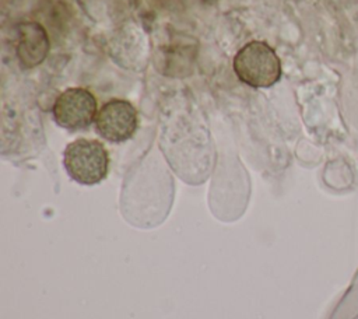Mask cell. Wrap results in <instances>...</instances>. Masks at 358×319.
I'll return each instance as SVG.
<instances>
[{"instance_id":"5","label":"cell","mask_w":358,"mask_h":319,"mask_svg":"<svg viewBox=\"0 0 358 319\" xmlns=\"http://www.w3.org/2000/svg\"><path fill=\"white\" fill-rule=\"evenodd\" d=\"M48 53V36L38 24H24L20 32L18 56L21 63L32 67L43 60Z\"/></svg>"},{"instance_id":"1","label":"cell","mask_w":358,"mask_h":319,"mask_svg":"<svg viewBox=\"0 0 358 319\" xmlns=\"http://www.w3.org/2000/svg\"><path fill=\"white\" fill-rule=\"evenodd\" d=\"M63 166L78 185L94 186L108 176L109 153L102 141L80 137L66 146Z\"/></svg>"},{"instance_id":"2","label":"cell","mask_w":358,"mask_h":319,"mask_svg":"<svg viewBox=\"0 0 358 319\" xmlns=\"http://www.w3.org/2000/svg\"><path fill=\"white\" fill-rule=\"evenodd\" d=\"M236 77L252 88H268L281 78V62L275 50L264 41L243 45L232 63Z\"/></svg>"},{"instance_id":"4","label":"cell","mask_w":358,"mask_h":319,"mask_svg":"<svg viewBox=\"0 0 358 319\" xmlns=\"http://www.w3.org/2000/svg\"><path fill=\"white\" fill-rule=\"evenodd\" d=\"M94 126L102 140L112 144L124 143L137 132V109L127 99H109L98 109Z\"/></svg>"},{"instance_id":"3","label":"cell","mask_w":358,"mask_h":319,"mask_svg":"<svg viewBox=\"0 0 358 319\" xmlns=\"http://www.w3.org/2000/svg\"><path fill=\"white\" fill-rule=\"evenodd\" d=\"M98 112L94 94L81 87L67 88L57 95L52 106L53 120L67 132L87 130Z\"/></svg>"}]
</instances>
